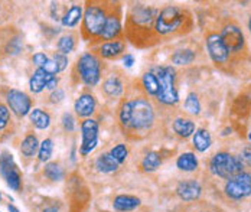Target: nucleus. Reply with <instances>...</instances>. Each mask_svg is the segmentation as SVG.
Instances as JSON below:
<instances>
[{
	"label": "nucleus",
	"instance_id": "obj_1",
	"mask_svg": "<svg viewBox=\"0 0 251 212\" xmlns=\"http://www.w3.org/2000/svg\"><path fill=\"white\" fill-rule=\"evenodd\" d=\"M209 167H211V172L215 176L223 178V179H231L235 175L244 172L243 160L240 159V158H237V156H232L229 153H226V152L217 153L211 159Z\"/></svg>",
	"mask_w": 251,
	"mask_h": 212
},
{
	"label": "nucleus",
	"instance_id": "obj_2",
	"mask_svg": "<svg viewBox=\"0 0 251 212\" xmlns=\"http://www.w3.org/2000/svg\"><path fill=\"white\" fill-rule=\"evenodd\" d=\"M156 78L159 81L157 100L166 106H172L179 101V94L175 88V70L172 67L159 68Z\"/></svg>",
	"mask_w": 251,
	"mask_h": 212
},
{
	"label": "nucleus",
	"instance_id": "obj_3",
	"mask_svg": "<svg viewBox=\"0 0 251 212\" xmlns=\"http://www.w3.org/2000/svg\"><path fill=\"white\" fill-rule=\"evenodd\" d=\"M131 103V123L130 127L134 130L149 129L154 120V111L151 104L145 98H136Z\"/></svg>",
	"mask_w": 251,
	"mask_h": 212
},
{
	"label": "nucleus",
	"instance_id": "obj_4",
	"mask_svg": "<svg viewBox=\"0 0 251 212\" xmlns=\"http://www.w3.org/2000/svg\"><path fill=\"white\" fill-rule=\"evenodd\" d=\"M78 72L81 75V80L84 84L90 85V87H94L99 84L100 81V61L99 58L94 55V53H84L81 55V58L78 59Z\"/></svg>",
	"mask_w": 251,
	"mask_h": 212
},
{
	"label": "nucleus",
	"instance_id": "obj_5",
	"mask_svg": "<svg viewBox=\"0 0 251 212\" xmlns=\"http://www.w3.org/2000/svg\"><path fill=\"white\" fill-rule=\"evenodd\" d=\"M0 175L6 181L12 190H21L22 188V175L13 160V156L7 152H3L0 156Z\"/></svg>",
	"mask_w": 251,
	"mask_h": 212
},
{
	"label": "nucleus",
	"instance_id": "obj_6",
	"mask_svg": "<svg viewBox=\"0 0 251 212\" xmlns=\"http://www.w3.org/2000/svg\"><path fill=\"white\" fill-rule=\"evenodd\" d=\"M183 22V13L174 6L165 7L156 18V30L160 35H168L175 32Z\"/></svg>",
	"mask_w": 251,
	"mask_h": 212
},
{
	"label": "nucleus",
	"instance_id": "obj_7",
	"mask_svg": "<svg viewBox=\"0 0 251 212\" xmlns=\"http://www.w3.org/2000/svg\"><path fill=\"white\" fill-rule=\"evenodd\" d=\"M226 193L231 199H244L251 195V175L249 172H241L234 178L228 179Z\"/></svg>",
	"mask_w": 251,
	"mask_h": 212
},
{
	"label": "nucleus",
	"instance_id": "obj_8",
	"mask_svg": "<svg viewBox=\"0 0 251 212\" xmlns=\"http://www.w3.org/2000/svg\"><path fill=\"white\" fill-rule=\"evenodd\" d=\"M81 136H82V141H81V149L79 153L82 156L90 155L99 144V123L93 118L84 120L81 124Z\"/></svg>",
	"mask_w": 251,
	"mask_h": 212
},
{
	"label": "nucleus",
	"instance_id": "obj_9",
	"mask_svg": "<svg viewBox=\"0 0 251 212\" xmlns=\"http://www.w3.org/2000/svg\"><path fill=\"white\" fill-rule=\"evenodd\" d=\"M105 19H107V16L101 7L90 6L84 15V29L91 36H100L102 29H104V25H105Z\"/></svg>",
	"mask_w": 251,
	"mask_h": 212
},
{
	"label": "nucleus",
	"instance_id": "obj_10",
	"mask_svg": "<svg viewBox=\"0 0 251 212\" xmlns=\"http://www.w3.org/2000/svg\"><path fill=\"white\" fill-rule=\"evenodd\" d=\"M6 101H7V106L10 107V110L18 117H24L32 111V100L24 91L10 90L6 95Z\"/></svg>",
	"mask_w": 251,
	"mask_h": 212
},
{
	"label": "nucleus",
	"instance_id": "obj_11",
	"mask_svg": "<svg viewBox=\"0 0 251 212\" xmlns=\"http://www.w3.org/2000/svg\"><path fill=\"white\" fill-rule=\"evenodd\" d=\"M223 44L226 45L228 52H240L244 48V35L241 29L235 25H229L223 29L220 35Z\"/></svg>",
	"mask_w": 251,
	"mask_h": 212
},
{
	"label": "nucleus",
	"instance_id": "obj_12",
	"mask_svg": "<svg viewBox=\"0 0 251 212\" xmlns=\"http://www.w3.org/2000/svg\"><path fill=\"white\" fill-rule=\"evenodd\" d=\"M206 47H208V52L211 55V58L217 62V64H224L228 61L229 52L226 48V45L223 44L220 35L212 33L206 38Z\"/></svg>",
	"mask_w": 251,
	"mask_h": 212
},
{
	"label": "nucleus",
	"instance_id": "obj_13",
	"mask_svg": "<svg viewBox=\"0 0 251 212\" xmlns=\"http://www.w3.org/2000/svg\"><path fill=\"white\" fill-rule=\"evenodd\" d=\"M201 185L197 181H183L176 188L179 198L186 201V202L197 201L201 196Z\"/></svg>",
	"mask_w": 251,
	"mask_h": 212
},
{
	"label": "nucleus",
	"instance_id": "obj_14",
	"mask_svg": "<svg viewBox=\"0 0 251 212\" xmlns=\"http://www.w3.org/2000/svg\"><path fill=\"white\" fill-rule=\"evenodd\" d=\"M52 77H55V75H50V72H47L44 68H36V71L33 72V75L29 80V88H30V91L35 93V94H39L41 91L45 90L48 81Z\"/></svg>",
	"mask_w": 251,
	"mask_h": 212
},
{
	"label": "nucleus",
	"instance_id": "obj_15",
	"mask_svg": "<svg viewBox=\"0 0 251 212\" xmlns=\"http://www.w3.org/2000/svg\"><path fill=\"white\" fill-rule=\"evenodd\" d=\"M74 108L79 117H88L96 110V98L91 94H82L76 98Z\"/></svg>",
	"mask_w": 251,
	"mask_h": 212
},
{
	"label": "nucleus",
	"instance_id": "obj_16",
	"mask_svg": "<svg viewBox=\"0 0 251 212\" xmlns=\"http://www.w3.org/2000/svg\"><path fill=\"white\" fill-rule=\"evenodd\" d=\"M114 210L122 212H128L136 210L137 207H140V199L131 195H119L114 202H113Z\"/></svg>",
	"mask_w": 251,
	"mask_h": 212
},
{
	"label": "nucleus",
	"instance_id": "obj_17",
	"mask_svg": "<svg viewBox=\"0 0 251 212\" xmlns=\"http://www.w3.org/2000/svg\"><path fill=\"white\" fill-rule=\"evenodd\" d=\"M96 166L97 169L102 173H113L120 167V163L114 159L110 153H104L99 156V159L96 160Z\"/></svg>",
	"mask_w": 251,
	"mask_h": 212
},
{
	"label": "nucleus",
	"instance_id": "obj_18",
	"mask_svg": "<svg viewBox=\"0 0 251 212\" xmlns=\"http://www.w3.org/2000/svg\"><path fill=\"white\" fill-rule=\"evenodd\" d=\"M29 118L33 123V126L39 130H45L48 129L50 124V116L48 113L42 111L41 108H33L29 113Z\"/></svg>",
	"mask_w": 251,
	"mask_h": 212
},
{
	"label": "nucleus",
	"instance_id": "obj_19",
	"mask_svg": "<svg viewBox=\"0 0 251 212\" xmlns=\"http://www.w3.org/2000/svg\"><path fill=\"white\" fill-rule=\"evenodd\" d=\"M120 30H122V25H120L119 19L116 16H107L105 25H104V29H102L100 36L104 39H113L120 33Z\"/></svg>",
	"mask_w": 251,
	"mask_h": 212
},
{
	"label": "nucleus",
	"instance_id": "obj_20",
	"mask_svg": "<svg viewBox=\"0 0 251 212\" xmlns=\"http://www.w3.org/2000/svg\"><path fill=\"white\" fill-rule=\"evenodd\" d=\"M82 18V7L74 4L68 9V12L61 18V22L65 27H74L78 25L79 19Z\"/></svg>",
	"mask_w": 251,
	"mask_h": 212
},
{
	"label": "nucleus",
	"instance_id": "obj_21",
	"mask_svg": "<svg viewBox=\"0 0 251 212\" xmlns=\"http://www.w3.org/2000/svg\"><path fill=\"white\" fill-rule=\"evenodd\" d=\"M176 166L183 172H194L198 167V159L194 153H183L176 160Z\"/></svg>",
	"mask_w": 251,
	"mask_h": 212
},
{
	"label": "nucleus",
	"instance_id": "obj_22",
	"mask_svg": "<svg viewBox=\"0 0 251 212\" xmlns=\"http://www.w3.org/2000/svg\"><path fill=\"white\" fill-rule=\"evenodd\" d=\"M211 143H212V139L208 130L200 129L194 134V146L198 152H205L206 149H209Z\"/></svg>",
	"mask_w": 251,
	"mask_h": 212
},
{
	"label": "nucleus",
	"instance_id": "obj_23",
	"mask_svg": "<svg viewBox=\"0 0 251 212\" xmlns=\"http://www.w3.org/2000/svg\"><path fill=\"white\" fill-rule=\"evenodd\" d=\"M154 10L151 7H137L133 12V19L139 25H151L154 19Z\"/></svg>",
	"mask_w": 251,
	"mask_h": 212
},
{
	"label": "nucleus",
	"instance_id": "obj_24",
	"mask_svg": "<svg viewBox=\"0 0 251 212\" xmlns=\"http://www.w3.org/2000/svg\"><path fill=\"white\" fill-rule=\"evenodd\" d=\"M39 149V141H38V137L33 136V134H27L25 139L22 140V144H21V152L25 158H32L36 150Z\"/></svg>",
	"mask_w": 251,
	"mask_h": 212
},
{
	"label": "nucleus",
	"instance_id": "obj_25",
	"mask_svg": "<svg viewBox=\"0 0 251 212\" xmlns=\"http://www.w3.org/2000/svg\"><path fill=\"white\" fill-rule=\"evenodd\" d=\"M174 130L180 137H189L195 132V124L188 118H176L174 121Z\"/></svg>",
	"mask_w": 251,
	"mask_h": 212
},
{
	"label": "nucleus",
	"instance_id": "obj_26",
	"mask_svg": "<svg viewBox=\"0 0 251 212\" xmlns=\"http://www.w3.org/2000/svg\"><path fill=\"white\" fill-rule=\"evenodd\" d=\"M123 51H125V44L119 42V41L107 42V44H104L100 48L101 55L105 56V58H114V56L120 55Z\"/></svg>",
	"mask_w": 251,
	"mask_h": 212
},
{
	"label": "nucleus",
	"instance_id": "obj_27",
	"mask_svg": "<svg viewBox=\"0 0 251 212\" xmlns=\"http://www.w3.org/2000/svg\"><path fill=\"white\" fill-rule=\"evenodd\" d=\"M104 91L110 97H119L123 93V84L117 77H111L104 82Z\"/></svg>",
	"mask_w": 251,
	"mask_h": 212
},
{
	"label": "nucleus",
	"instance_id": "obj_28",
	"mask_svg": "<svg viewBox=\"0 0 251 212\" xmlns=\"http://www.w3.org/2000/svg\"><path fill=\"white\" fill-rule=\"evenodd\" d=\"M195 59V52L191 49H180L172 55V62L176 65H188Z\"/></svg>",
	"mask_w": 251,
	"mask_h": 212
},
{
	"label": "nucleus",
	"instance_id": "obj_29",
	"mask_svg": "<svg viewBox=\"0 0 251 212\" xmlns=\"http://www.w3.org/2000/svg\"><path fill=\"white\" fill-rule=\"evenodd\" d=\"M160 165H162V159H160V156H159L156 152L148 153V155L145 156L143 162H142V167H143L146 172H153V170H156L157 167H160Z\"/></svg>",
	"mask_w": 251,
	"mask_h": 212
},
{
	"label": "nucleus",
	"instance_id": "obj_30",
	"mask_svg": "<svg viewBox=\"0 0 251 212\" xmlns=\"http://www.w3.org/2000/svg\"><path fill=\"white\" fill-rule=\"evenodd\" d=\"M44 173L48 179L53 181V182L61 181L64 178V170L58 163H48L44 169Z\"/></svg>",
	"mask_w": 251,
	"mask_h": 212
},
{
	"label": "nucleus",
	"instance_id": "obj_31",
	"mask_svg": "<svg viewBox=\"0 0 251 212\" xmlns=\"http://www.w3.org/2000/svg\"><path fill=\"white\" fill-rule=\"evenodd\" d=\"M143 87L151 95L159 94V81L156 78V75H153L151 72H146L143 75Z\"/></svg>",
	"mask_w": 251,
	"mask_h": 212
},
{
	"label": "nucleus",
	"instance_id": "obj_32",
	"mask_svg": "<svg viewBox=\"0 0 251 212\" xmlns=\"http://www.w3.org/2000/svg\"><path fill=\"white\" fill-rule=\"evenodd\" d=\"M74 48H75V41H74V36H71V35H65L58 41V49H59V53H62V55L73 52Z\"/></svg>",
	"mask_w": 251,
	"mask_h": 212
},
{
	"label": "nucleus",
	"instance_id": "obj_33",
	"mask_svg": "<svg viewBox=\"0 0 251 212\" xmlns=\"http://www.w3.org/2000/svg\"><path fill=\"white\" fill-rule=\"evenodd\" d=\"M185 110L189 113V114H200L201 111V103H200V98L197 94H189L185 100Z\"/></svg>",
	"mask_w": 251,
	"mask_h": 212
},
{
	"label": "nucleus",
	"instance_id": "obj_34",
	"mask_svg": "<svg viewBox=\"0 0 251 212\" xmlns=\"http://www.w3.org/2000/svg\"><path fill=\"white\" fill-rule=\"evenodd\" d=\"M53 152V141L50 139H45L41 144H39V160L41 162H48L52 156Z\"/></svg>",
	"mask_w": 251,
	"mask_h": 212
},
{
	"label": "nucleus",
	"instance_id": "obj_35",
	"mask_svg": "<svg viewBox=\"0 0 251 212\" xmlns=\"http://www.w3.org/2000/svg\"><path fill=\"white\" fill-rule=\"evenodd\" d=\"M110 155L114 158V159L117 160L120 165L127 159V155H128V150H127V147H126L125 144H117L116 147H113L111 150H110Z\"/></svg>",
	"mask_w": 251,
	"mask_h": 212
},
{
	"label": "nucleus",
	"instance_id": "obj_36",
	"mask_svg": "<svg viewBox=\"0 0 251 212\" xmlns=\"http://www.w3.org/2000/svg\"><path fill=\"white\" fill-rule=\"evenodd\" d=\"M120 121L125 127H130V123H131V103L127 101L122 106L120 110Z\"/></svg>",
	"mask_w": 251,
	"mask_h": 212
},
{
	"label": "nucleus",
	"instance_id": "obj_37",
	"mask_svg": "<svg viewBox=\"0 0 251 212\" xmlns=\"http://www.w3.org/2000/svg\"><path fill=\"white\" fill-rule=\"evenodd\" d=\"M62 126H64V129L67 132H74V129H75V120H74L73 114L65 113L62 116Z\"/></svg>",
	"mask_w": 251,
	"mask_h": 212
},
{
	"label": "nucleus",
	"instance_id": "obj_38",
	"mask_svg": "<svg viewBox=\"0 0 251 212\" xmlns=\"http://www.w3.org/2000/svg\"><path fill=\"white\" fill-rule=\"evenodd\" d=\"M9 118H10V113H9L7 107L0 104V130H3L7 126Z\"/></svg>",
	"mask_w": 251,
	"mask_h": 212
},
{
	"label": "nucleus",
	"instance_id": "obj_39",
	"mask_svg": "<svg viewBox=\"0 0 251 212\" xmlns=\"http://www.w3.org/2000/svg\"><path fill=\"white\" fill-rule=\"evenodd\" d=\"M52 59H53V61L56 62V65H58V70H59V72H61V71H64V70L67 68V65H68V59H67V55H62V53H55Z\"/></svg>",
	"mask_w": 251,
	"mask_h": 212
},
{
	"label": "nucleus",
	"instance_id": "obj_40",
	"mask_svg": "<svg viewBox=\"0 0 251 212\" xmlns=\"http://www.w3.org/2000/svg\"><path fill=\"white\" fill-rule=\"evenodd\" d=\"M32 61H33V64H35L38 68H44V67H45V64L48 62V56H47L45 53L38 52L33 55Z\"/></svg>",
	"mask_w": 251,
	"mask_h": 212
},
{
	"label": "nucleus",
	"instance_id": "obj_41",
	"mask_svg": "<svg viewBox=\"0 0 251 212\" xmlns=\"http://www.w3.org/2000/svg\"><path fill=\"white\" fill-rule=\"evenodd\" d=\"M50 98L52 103H61V101L65 98V93H64L61 88H56L55 91H52V94H50Z\"/></svg>",
	"mask_w": 251,
	"mask_h": 212
},
{
	"label": "nucleus",
	"instance_id": "obj_42",
	"mask_svg": "<svg viewBox=\"0 0 251 212\" xmlns=\"http://www.w3.org/2000/svg\"><path fill=\"white\" fill-rule=\"evenodd\" d=\"M21 41L16 38V39H13V41H10V44H9V47H7V51L9 53H13V55H16V53L21 52Z\"/></svg>",
	"mask_w": 251,
	"mask_h": 212
},
{
	"label": "nucleus",
	"instance_id": "obj_43",
	"mask_svg": "<svg viewBox=\"0 0 251 212\" xmlns=\"http://www.w3.org/2000/svg\"><path fill=\"white\" fill-rule=\"evenodd\" d=\"M44 70H45L47 72H50V75H55V74H58V72H59L58 65H56V62H55L53 59H48V62L45 64Z\"/></svg>",
	"mask_w": 251,
	"mask_h": 212
},
{
	"label": "nucleus",
	"instance_id": "obj_44",
	"mask_svg": "<svg viewBox=\"0 0 251 212\" xmlns=\"http://www.w3.org/2000/svg\"><path fill=\"white\" fill-rule=\"evenodd\" d=\"M240 159L243 160V163H246V165L251 166V147H246V149L243 150V153H241Z\"/></svg>",
	"mask_w": 251,
	"mask_h": 212
},
{
	"label": "nucleus",
	"instance_id": "obj_45",
	"mask_svg": "<svg viewBox=\"0 0 251 212\" xmlns=\"http://www.w3.org/2000/svg\"><path fill=\"white\" fill-rule=\"evenodd\" d=\"M56 87H58V78L56 77H52L50 81H48V84H47V90H50V91H55L56 90Z\"/></svg>",
	"mask_w": 251,
	"mask_h": 212
},
{
	"label": "nucleus",
	"instance_id": "obj_46",
	"mask_svg": "<svg viewBox=\"0 0 251 212\" xmlns=\"http://www.w3.org/2000/svg\"><path fill=\"white\" fill-rule=\"evenodd\" d=\"M123 62H125V65L127 68L133 67V64H134V56H133V55H126L125 58H123Z\"/></svg>",
	"mask_w": 251,
	"mask_h": 212
},
{
	"label": "nucleus",
	"instance_id": "obj_47",
	"mask_svg": "<svg viewBox=\"0 0 251 212\" xmlns=\"http://www.w3.org/2000/svg\"><path fill=\"white\" fill-rule=\"evenodd\" d=\"M7 210H9V212H19V210H18L15 205H12V204H10V205H7Z\"/></svg>",
	"mask_w": 251,
	"mask_h": 212
},
{
	"label": "nucleus",
	"instance_id": "obj_48",
	"mask_svg": "<svg viewBox=\"0 0 251 212\" xmlns=\"http://www.w3.org/2000/svg\"><path fill=\"white\" fill-rule=\"evenodd\" d=\"M42 212H59V211H58L55 207H48V208H45Z\"/></svg>",
	"mask_w": 251,
	"mask_h": 212
},
{
	"label": "nucleus",
	"instance_id": "obj_49",
	"mask_svg": "<svg viewBox=\"0 0 251 212\" xmlns=\"http://www.w3.org/2000/svg\"><path fill=\"white\" fill-rule=\"evenodd\" d=\"M249 27H250V32H251V18H250V22H249Z\"/></svg>",
	"mask_w": 251,
	"mask_h": 212
},
{
	"label": "nucleus",
	"instance_id": "obj_50",
	"mask_svg": "<svg viewBox=\"0 0 251 212\" xmlns=\"http://www.w3.org/2000/svg\"><path fill=\"white\" fill-rule=\"evenodd\" d=\"M200 212H211V211H200Z\"/></svg>",
	"mask_w": 251,
	"mask_h": 212
},
{
	"label": "nucleus",
	"instance_id": "obj_51",
	"mask_svg": "<svg viewBox=\"0 0 251 212\" xmlns=\"http://www.w3.org/2000/svg\"><path fill=\"white\" fill-rule=\"evenodd\" d=\"M249 137H250V140H251V133H250V136H249Z\"/></svg>",
	"mask_w": 251,
	"mask_h": 212
},
{
	"label": "nucleus",
	"instance_id": "obj_52",
	"mask_svg": "<svg viewBox=\"0 0 251 212\" xmlns=\"http://www.w3.org/2000/svg\"><path fill=\"white\" fill-rule=\"evenodd\" d=\"M0 199H1V193H0Z\"/></svg>",
	"mask_w": 251,
	"mask_h": 212
}]
</instances>
